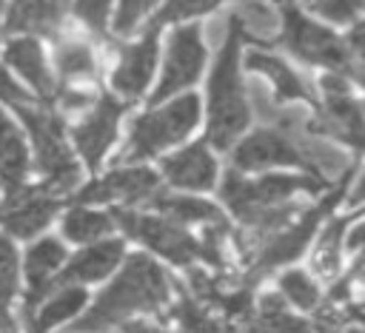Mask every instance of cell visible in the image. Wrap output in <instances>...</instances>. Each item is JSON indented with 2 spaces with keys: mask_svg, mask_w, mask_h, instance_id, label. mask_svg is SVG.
Segmentation results:
<instances>
[{
  "mask_svg": "<svg viewBox=\"0 0 365 333\" xmlns=\"http://www.w3.org/2000/svg\"><path fill=\"white\" fill-rule=\"evenodd\" d=\"M328 188V179L314 174H271L262 179H245L237 171H228L220 185L222 202L231 213L254 233V248L291 225L294 213H302L299 202H291L297 191L317 194Z\"/></svg>",
  "mask_w": 365,
  "mask_h": 333,
  "instance_id": "6da1fadb",
  "label": "cell"
},
{
  "mask_svg": "<svg viewBox=\"0 0 365 333\" xmlns=\"http://www.w3.org/2000/svg\"><path fill=\"white\" fill-rule=\"evenodd\" d=\"M171 296V282L165 270L145 253H131L120 276L94 299L71 333H106L108 327L125 322L131 313L160 310Z\"/></svg>",
  "mask_w": 365,
  "mask_h": 333,
  "instance_id": "7a4b0ae2",
  "label": "cell"
},
{
  "mask_svg": "<svg viewBox=\"0 0 365 333\" xmlns=\"http://www.w3.org/2000/svg\"><path fill=\"white\" fill-rule=\"evenodd\" d=\"M240 43H245V26L237 11L225 17V37L214 60L208 83V128L205 142L217 151H228L240 134L248 128L251 108L245 97V83L240 77Z\"/></svg>",
  "mask_w": 365,
  "mask_h": 333,
  "instance_id": "3957f363",
  "label": "cell"
},
{
  "mask_svg": "<svg viewBox=\"0 0 365 333\" xmlns=\"http://www.w3.org/2000/svg\"><path fill=\"white\" fill-rule=\"evenodd\" d=\"M285 46L294 57H299L308 65H325L331 74H339L345 80H354L365 88V77L356 68L354 54L348 51L345 40L334 34L331 28L314 23L302 11H297L291 3H282V34L277 40Z\"/></svg>",
  "mask_w": 365,
  "mask_h": 333,
  "instance_id": "277c9868",
  "label": "cell"
},
{
  "mask_svg": "<svg viewBox=\"0 0 365 333\" xmlns=\"http://www.w3.org/2000/svg\"><path fill=\"white\" fill-rule=\"evenodd\" d=\"M356 165H359V157L351 162V168H348V171H342V174H339L336 185H334V191H331L328 196H322L314 208L302 211L297 222H291L288 228H282L279 233H274V236L262 239V242L254 248V259H251L248 273H245V285H248V287H251L254 282H259L262 276H268L274 268L294 262V259L305 250V245L311 242V236H314V231H317L319 219H322L325 213H331V211H334V205L339 202V196L345 194L348 179L356 174Z\"/></svg>",
  "mask_w": 365,
  "mask_h": 333,
  "instance_id": "5b68a950",
  "label": "cell"
},
{
  "mask_svg": "<svg viewBox=\"0 0 365 333\" xmlns=\"http://www.w3.org/2000/svg\"><path fill=\"white\" fill-rule=\"evenodd\" d=\"M200 120V100L197 94H182L177 100H171L165 108L157 111H145L143 117L134 120L128 142L123 148V154L117 157V165H134L143 162L154 154H160L163 148L180 142L188 137V131L197 125Z\"/></svg>",
  "mask_w": 365,
  "mask_h": 333,
  "instance_id": "8992f818",
  "label": "cell"
},
{
  "mask_svg": "<svg viewBox=\"0 0 365 333\" xmlns=\"http://www.w3.org/2000/svg\"><path fill=\"white\" fill-rule=\"evenodd\" d=\"M14 111L20 114L23 125L29 128L31 134V142H34V159H37V168L43 174V185L51 191V194H66L74 188L77 176H80V168L66 145V137H63V122L60 117L51 111V108H26V105H14Z\"/></svg>",
  "mask_w": 365,
  "mask_h": 333,
  "instance_id": "52a82bcc",
  "label": "cell"
},
{
  "mask_svg": "<svg viewBox=\"0 0 365 333\" xmlns=\"http://www.w3.org/2000/svg\"><path fill=\"white\" fill-rule=\"evenodd\" d=\"M322 85V105L317 117L305 122V128L317 137H334L354 148V154H365V100L351 94V83L339 74H325Z\"/></svg>",
  "mask_w": 365,
  "mask_h": 333,
  "instance_id": "ba28073f",
  "label": "cell"
},
{
  "mask_svg": "<svg viewBox=\"0 0 365 333\" xmlns=\"http://www.w3.org/2000/svg\"><path fill=\"white\" fill-rule=\"evenodd\" d=\"M111 219L125 231V236L143 242L145 248H151L154 253L165 256L174 265H191L194 259L208 262V250H205L202 239H197L182 225H177L165 216L134 213V211H125V208H114Z\"/></svg>",
  "mask_w": 365,
  "mask_h": 333,
  "instance_id": "9c48e42d",
  "label": "cell"
},
{
  "mask_svg": "<svg viewBox=\"0 0 365 333\" xmlns=\"http://www.w3.org/2000/svg\"><path fill=\"white\" fill-rule=\"evenodd\" d=\"M6 196L0 202V225L20 239H31L40 233L60 208V196L51 194L46 185H23V182H3Z\"/></svg>",
  "mask_w": 365,
  "mask_h": 333,
  "instance_id": "30bf717a",
  "label": "cell"
},
{
  "mask_svg": "<svg viewBox=\"0 0 365 333\" xmlns=\"http://www.w3.org/2000/svg\"><path fill=\"white\" fill-rule=\"evenodd\" d=\"M202 65H205V46L200 37V26L188 23V26L174 28V34L168 40V57H165L163 80L157 83L148 102L157 105V102L168 100L171 94L188 88L191 83H197V77L202 74Z\"/></svg>",
  "mask_w": 365,
  "mask_h": 333,
  "instance_id": "8fae6325",
  "label": "cell"
},
{
  "mask_svg": "<svg viewBox=\"0 0 365 333\" xmlns=\"http://www.w3.org/2000/svg\"><path fill=\"white\" fill-rule=\"evenodd\" d=\"M231 159H234V168H240V171H265V168H277V165H297V168H305L308 174H314L305 154L294 142V137H288L285 131H277V128H259V131L248 134L245 139H240V145L231 151Z\"/></svg>",
  "mask_w": 365,
  "mask_h": 333,
  "instance_id": "7c38bea8",
  "label": "cell"
},
{
  "mask_svg": "<svg viewBox=\"0 0 365 333\" xmlns=\"http://www.w3.org/2000/svg\"><path fill=\"white\" fill-rule=\"evenodd\" d=\"M125 111H128V102L125 100H117L111 94H103L100 100H94L91 114L71 128V137L77 142V151H80V157L86 159L88 168H97L103 162V154L114 142L117 122H120V117Z\"/></svg>",
  "mask_w": 365,
  "mask_h": 333,
  "instance_id": "4fadbf2b",
  "label": "cell"
},
{
  "mask_svg": "<svg viewBox=\"0 0 365 333\" xmlns=\"http://www.w3.org/2000/svg\"><path fill=\"white\" fill-rule=\"evenodd\" d=\"M160 194V176L151 168H114L103 179L86 185L74 202H114L123 199L125 205H145L151 196Z\"/></svg>",
  "mask_w": 365,
  "mask_h": 333,
  "instance_id": "5bb4252c",
  "label": "cell"
},
{
  "mask_svg": "<svg viewBox=\"0 0 365 333\" xmlns=\"http://www.w3.org/2000/svg\"><path fill=\"white\" fill-rule=\"evenodd\" d=\"M157 37H160V26H148L137 43L120 51V65L111 74V85L125 102L140 97L151 83V74L157 65V46H160Z\"/></svg>",
  "mask_w": 365,
  "mask_h": 333,
  "instance_id": "9a60e30c",
  "label": "cell"
},
{
  "mask_svg": "<svg viewBox=\"0 0 365 333\" xmlns=\"http://www.w3.org/2000/svg\"><path fill=\"white\" fill-rule=\"evenodd\" d=\"M63 262H66V248L51 236L34 242L26 250L29 293H26V302H23V313H26L29 322L34 319V307H40L43 299L54 290V282H57V276L63 270Z\"/></svg>",
  "mask_w": 365,
  "mask_h": 333,
  "instance_id": "2e32d148",
  "label": "cell"
},
{
  "mask_svg": "<svg viewBox=\"0 0 365 333\" xmlns=\"http://www.w3.org/2000/svg\"><path fill=\"white\" fill-rule=\"evenodd\" d=\"M160 168L174 188L185 191H208L217 182V159L211 157L205 142L185 145L174 157H165Z\"/></svg>",
  "mask_w": 365,
  "mask_h": 333,
  "instance_id": "e0dca14e",
  "label": "cell"
},
{
  "mask_svg": "<svg viewBox=\"0 0 365 333\" xmlns=\"http://www.w3.org/2000/svg\"><path fill=\"white\" fill-rule=\"evenodd\" d=\"M123 242L120 239H106V242H94L88 248H83L77 256H71L57 282H54V290L57 287H68V285H83V282H97L103 276H108L120 259H123Z\"/></svg>",
  "mask_w": 365,
  "mask_h": 333,
  "instance_id": "ac0fdd59",
  "label": "cell"
},
{
  "mask_svg": "<svg viewBox=\"0 0 365 333\" xmlns=\"http://www.w3.org/2000/svg\"><path fill=\"white\" fill-rule=\"evenodd\" d=\"M60 20H63V0H11L3 31L54 37Z\"/></svg>",
  "mask_w": 365,
  "mask_h": 333,
  "instance_id": "d6986e66",
  "label": "cell"
},
{
  "mask_svg": "<svg viewBox=\"0 0 365 333\" xmlns=\"http://www.w3.org/2000/svg\"><path fill=\"white\" fill-rule=\"evenodd\" d=\"M6 63L14 65L26 77V83H31V88H34V94L40 100L51 102L57 97V85H54V80H51V74L46 68L43 48H40V43L34 37H17V40H11L6 46Z\"/></svg>",
  "mask_w": 365,
  "mask_h": 333,
  "instance_id": "ffe728a7",
  "label": "cell"
},
{
  "mask_svg": "<svg viewBox=\"0 0 365 333\" xmlns=\"http://www.w3.org/2000/svg\"><path fill=\"white\" fill-rule=\"evenodd\" d=\"M245 65H248L251 71L265 74V77L274 83V91H277V100H279V102L302 100V102H311L314 108H319V102L314 100L311 85H305V83L299 80V74L285 65V60L271 57V54H262V51H248Z\"/></svg>",
  "mask_w": 365,
  "mask_h": 333,
  "instance_id": "44dd1931",
  "label": "cell"
},
{
  "mask_svg": "<svg viewBox=\"0 0 365 333\" xmlns=\"http://www.w3.org/2000/svg\"><path fill=\"white\" fill-rule=\"evenodd\" d=\"M145 208L160 211V216L177 222V225H191V222H205V225H225V216L220 213L217 205L200 199V196H171V194H157L145 202Z\"/></svg>",
  "mask_w": 365,
  "mask_h": 333,
  "instance_id": "7402d4cb",
  "label": "cell"
},
{
  "mask_svg": "<svg viewBox=\"0 0 365 333\" xmlns=\"http://www.w3.org/2000/svg\"><path fill=\"white\" fill-rule=\"evenodd\" d=\"M86 305V290L80 285H68V287H60L48 302L40 305L37 316L29 322V333H48L51 327L63 324L66 319L77 316Z\"/></svg>",
  "mask_w": 365,
  "mask_h": 333,
  "instance_id": "603a6c76",
  "label": "cell"
},
{
  "mask_svg": "<svg viewBox=\"0 0 365 333\" xmlns=\"http://www.w3.org/2000/svg\"><path fill=\"white\" fill-rule=\"evenodd\" d=\"M29 171V148L17 125L0 111V179L23 182Z\"/></svg>",
  "mask_w": 365,
  "mask_h": 333,
  "instance_id": "cb8c5ba5",
  "label": "cell"
},
{
  "mask_svg": "<svg viewBox=\"0 0 365 333\" xmlns=\"http://www.w3.org/2000/svg\"><path fill=\"white\" fill-rule=\"evenodd\" d=\"M362 213V211H359ZM359 213H348V216H336V219H331L328 225H325V231H322V236H319V242H317V248H314V270L319 273V276H325V279H331V276H336V270H339V253H342V236H345V231H348V225L359 216Z\"/></svg>",
  "mask_w": 365,
  "mask_h": 333,
  "instance_id": "d4e9b609",
  "label": "cell"
},
{
  "mask_svg": "<svg viewBox=\"0 0 365 333\" xmlns=\"http://www.w3.org/2000/svg\"><path fill=\"white\" fill-rule=\"evenodd\" d=\"M251 324L257 327V333H311V324L302 322L299 316H294L285 302L274 293L259 299L257 316L251 319Z\"/></svg>",
  "mask_w": 365,
  "mask_h": 333,
  "instance_id": "484cf974",
  "label": "cell"
},
{
  "mask_svg": "<svg viewBox=\"0 0 365 333\" xmlns=\"http://www.w3.org/2000/svg\"><path fill=\"white\" fill-rule=\"evenodd\" d=\"M114 228V219L111 213H103V211H91V208H71L63 219V233L71 239V242H97L103 239L108 231Z\"/></svg>",
  "mask_w": 365,
  "mask_h": 333,
  "instance_id": "4316f807",
  "label": "cell"
},
{
  "mask_svg": "<svg viewBox=\"0 0 365 333\" xmlns=\"http://www.w3.org/2000/svg\"><path fill=\"white\" fill-rule=\"evenodd\" d=\"M54 60H57V74H60V85H71V80H86L94 74V57L88 51L86 43H77V40H60L57 43V51H54Z\"/></svg>",
  "mask_w": 365,
  "mask_h": 333,
  "instance_id": "83f0119b",
  "label": "cell"
},
{
  "mask_svg": "<svg viewBox=\"0 0 365 333\" xmlns=\"http://www.w3.org/2000/svg\"><path fill=\"white\" fill-rule=\"evenodd\" d=\"M17 293V250L0 236V330L11 327V299Z\"/></svg>",
  "mask_w": 365,
  "mask_h": 333,
  "instance_id": "f1b7e54d",
  "label": "cell"
},
{
  "mask_svg": "<svg viewBox=\"0 0 365 333\" xmlns=\"http://www.w3.org/2000/svg\"><path fill=\"white\" fill-rule=\"evenodd\" d=\"M279 287H282V293H285L297 307H302V310H317V305H319V290H317V285L308 279V273H302V270H288V273H282Z\"/></svg>",
  "mask_w": 365,
  "mask_h": 333,
  "instance_id": "f546056e",
  "label": "cell"
},
{
  "mask_svg": "<svg viewBox=\"0 0 365 333\" xmlns=\"http://www.w3.org/2000/svg\"><path fill=\"white\" fill-rule=\"evenodd\" d=\"M220 0H165V6L154 14L151 26H163V23H174V20H185L194 14H205L211 9H217Z\"/></svg>",
  "mask_w": 365,
  "mask_h": 333,
  "instance_id": "4dcf8cb0",
  "label": "cell"
},
{
  "mask_svg": "<svg viewBox=\"0 0 365 333\" xmlns=\"http://www.w3.org/2000/svg\"><path fill=\"white\" fill-rule=\"evenodd\" d=\"M154 3H157V0H120V9H117V14H114V34L128 37V34L137 28V23L148 14V9H151Z\"/></svg>",
  "mask_w": 365,
  "mask_h": 333,
  "instance_id": "1f68e13d",
  "label": "cell"
},
{
  "mask_svg": "<svg viewBox=\"0 0 365 333\" xmlns=\"http://www.w3.org/2000/svg\"><path fill=\"white\" fill-rule=\"evenodd\" d=\"M314 11L331 23H351L365 11V0H317Z\"/></svg>",
  "mask_w": 365,
  "mask_h": 333,
  "instance_id": "d6a6232c",
  "label": "cell"
},
{
  "mask_svg": "<svg viewBox=\"0 0 365 333\" xmlns=\"http://www.w3.org/2000/svg\"><path fill=\"white\" fill-rule=\"evenodd\" d=\"M108 6H111V0H74V14H77L91 31L106 34Z\"/></svg>",
  "mask_w": 365,
  "mask_h": 333,
  "instance_id": "836d02e7",
  "label": "cell"
},
{
  "mask_svg": "<svg viewBox=\"0 0 365 333\" xmlns=\"http://www.w3.org/2000/svg\"><path fill=\"white\" fill-rule=\"evenodd\" d=\"M0 100H6V102H11V105H26V102H31V94L26 91V88H20L11 77H9V71L0 65Z\"/></svg>",
  "mask_w": 365,
  "mask_h": 333,
  "instance_id": "e575fe53",
  "label": "cell"
},
{
  "mask_svg": "<svg viewBox=\"0 0 365 333\" xmlns=\"http://www.w3.org/2000/svg\"><path fill=\"white\" fill-rule=\"evenodd\" d=\"M345 46H348V51L354 54L356 68H359V71H362V77H365V20H362V23H356V26L348 31Z\"/></svg>",
  "mask_w": 365,
  "mask_h": 333,
  "instance_id": "d590c367",
  "label": "cell"
},
{
  "mask_svg": "<svg viewBox=\"0 0 365 333\" xmlns=\"http://www.w3.org/2000/svg\"><path fill=\"white\" fill-rule=\"evenodd\" d=\"M57 100L63 102V108L74 111V108H86V105L91 102V94L77 91V88H71V85H63V88H57Z\"/></svg>",
  "mask_w": 365,
  "mask_h": 333,
  "instance_id": "8d00e7d4",
  "label": "cell"
},
{
  "mask_svg": "<svg viewBox=\"0 0 365 333\" xmlns=\"http://www.w3.org/2000/svg\"><path fill=\"white\" fill-rule=\"evenodd\" d=\"M348 248L356 250L359 256H365V222H359V225L354 228V233L348 236Z\"/></svg>",
  "mask_w": 365,
  "mask_h": 333,
  "instance_id": "74e56055",
  "label": "cell"
},
{
  "mask_svg": "<svg viewBox=\"0 0 365 333\" xmlns=\"http://www.w3.org/2000/svg\"><path fill=\"white\" fill-rule=\"evenodd\" d=\"M365 202V171L359 174V182H356V188L351 191V196H348V205L354 208V205H362Z\"/></svg>",
  "mask_w": 365,
  "mask_h": 333,
  "instance_id": "f35d334b",
  "label": "cell"
},
{
  "mask_svg": "<svg viewBox=\"0 0 365 333\" xmlns=\"http://www.w3.org/2000/svg\"><path fill=\"white\" fill-rule=\"evenodd\" d=\"M354 279H359V282L365 285V256H356V265L351 268V273H348V282H354Z\"/></svg>",
  "mask_w": 365,
  "mask_h": 333,
  "instance_id": "ab89813d",
  "label": "cell"
},
{
  "mask_svg": "<svg viewBox=\"0 0 365 333\" xmlns=\"http://www.w3.org/2000/svg\"><path fill=\"white\" fill-rule=\"evenodd\" d=\"M348 333H365V330H362V327H354V330H348Z\"/></svg>",
  "mask_w": 365,
  "mask_h": 333,
  "instance_id": "60d3db41",
  "label": "cell"
},
{
  "mask_svg": "<svg viewBox=\"0 0 365 333\" xmlns=\"http://www.w3.org/2000/svg\"><path fill=\"white\" fill-rule=\"evenodd\" d=\"M0 9H3V0H0Z\"/></svg>",
  "mask_w": 365,
  "mask_h": 333,
  "instance_id": "b9f144b4",
  "label": "cell"
}]
</instances>
